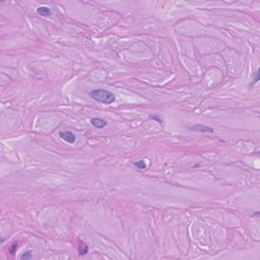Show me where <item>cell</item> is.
I'll return each mask as SVG.
<instances>
[{
    "mask_svg": "<svg viewBox=\"0 0 260 260\" xmlns=\"http://www.w3.org/2000/svg\"><path fill=\"white\" fill-rule=\"evenodd\" d=\"M90 97L95 100V101L105 104V105H111V104H113L116 101V97H115L113 92H109L107 90H102V88L90 90Z\"/></svg>",
    "mask_w": 260,
    "mask_h": 260,
    "instance_id": "cell-1",
    "label": "cell"
},
{
    "mask_svg": "<svg viewBox=\"0 0 260 260\" xmlns=\"http://www.w3.org/2000/svg\"><path fill=\"white\" fill-rule=\"evenodd\" d=\"M59 136H60V138H62L64 141L68 142V143H70V144L74 143L76 140L75 135H74L71 131H60L59 132Z\"/></svg>",
    "mask_w": 260,
    "mask_h": 260,
    "instance_id": "cell-2",
    "label": "cell"
},
{
    "mask_svg": "<svg viewBox=\"0 0 260 260\" xmlns=\"http://www.w3.org/2000/svg\"><path fill=\"white\" fill-rule=\"evenodd\" d=\"M190 129L196 132H201V133H212L213 132V129L211 127L205 126V125L202 124H195L190 127Z\"/></svg>",
    "mask_w": 260,
    "mask_h": 260,
    "instance_id": "cell-3",
    "label": "cell"
},
{
    "mask_svg": "<svg viewBox=\"0 0 260 260\" xmlns=\"http://www.w3.org/2000/svg\"><path fill=\"white\" fill-rule=\"evenodd\" d=\"M90 124L98 129H102L105 126H107L108 122L102 118H92L90 119Z\"/></svg>",
    "mask_w": 260,
    "mask_h": 260,
    "instance_id": "cell-4",
    "label": "cell"
},
{
    "mask_svg": "<svg viewBox=\"0 0 260 260\" xmlns=\"http://www.w3.org/2000/svg\"><path fill=\"white\" fill-rule=\"evenodd\" d=\"M37 12L39 13V14L43 15V16H50L52 14L51 9L47 6H40L39 8L37 9Z\"/></svg>",
    "mask_w": 260,
    "mask_h": 260,
    "instance_id": "cell-5",
    "label": "cell"
},
{
    "mask_svg": "<svg viewBox=\"0 0 260 260\" xmlns=\"http://www.w3.org/2000/svg\"><path fill=\"white\" fill-rule=\"evenodd\" d=\"M134 166H135V167H136V168H137V169H140V170H143V169H145L146 164L144 163L143 160H139V161H137V162H135V163H134Z\"/></svg>",
    "mask_w": 260,
    "mask_h": 260,
    "instance_id": "cell-6",
    "label": "cell"
},
{
    "mask_svg": "<svg viewBox=\"0 0 260 260\" xmlns=\"http://www.w3.org/2000/svg\"><path fill=\"white\" fill-rule=\"evenodd\" d=\"M78 250H79V254H80V255H83V254H86V252H88V246H86V244L83 243V242H80Z\"/></svg>",
    "mask_w": 260,
    "mask_h": 260,
    "instance_id": "cell-7",
    "label": "cell"
},
{
    "mask_svg": "<svg viewBox=\"0 0 260 260\" xmlns=\"http://www.w3.org/2000/svg\"><path fill=\"white\" fill-rule=\"evenodd\" d=\"M259 72H260V70H259V69H258V70L256 71L255 73H254L253 80H252V82L249 84V88H250V86H254V84H255V83H257V82H258V80H259V74H260Z\"/></svg>",
    "mask_w": 260,
    "mask_h": 260,
    "instance_id": "cell-8",
    "label": "cell"
},
{
    "mask_svg": "<svg viewBox=\"0 0 260 260\" xmlns=\"http://www.w3.org/2000/svg\"><path fill=\"white\" fill-rule=\"evenodd\" d=\"M33 257V254H32V251H26L24 252V254H22V256H20V259L22 260H26V259H31V258Z\"/></svg>",
    "mask_w": 260,
    "mask_h": 260,
    "instance_id": "cell-9",
    "label": "cell"
},
{
    "mask_svg": "<svg viewBox=\"0 0 260 260\" xmlns=\"http://www.w3.org/2000/svg\"><path fill=\"white\" fill-rule=\"evenodd\" d=\"M17 247H18V246H17V243H13L12 247L10 248V253L11 254H14V252L17 250Z\"/></svg>",
    "mask_w": 260,
    "mask_h": 260,
    "instance_id": "cell-10",
    "label": "cell"
}]
</instances>
